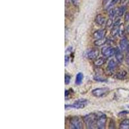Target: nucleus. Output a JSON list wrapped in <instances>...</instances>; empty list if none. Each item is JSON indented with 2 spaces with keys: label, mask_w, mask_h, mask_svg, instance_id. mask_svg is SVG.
I'll list each match as a JSON object with an SVG mask.
<instances>
[{
  "label": "nucleus",
  "mask_w": 129,
  "mask_h": 129,
  "mask_svg": "<svg viewBox=\"0 0 129 129\" xmlns=\"http://www.w3.org/2000/svg\"><path fill=\"white\" fill-rule=\"evenodd\" d=\"M83 120L86 126L88 128H93L96 125L97 114H90L84 116Z\"/></svg>",
  "instance_id": "obj_1"
},
{
  "label": "nucleus",
  "mask_w": 129,
  "mask_h": 129,
  "mask_svg": "<svg viewBox=\"0 0 129 129\" xmlns=\"http://www.w3.org/2000/svg\"><path fill=\"white\" fill-rule=\"evenodd\" d=\"M107 116L103 113H98L97 114L96 126L98 128L103 129L105 128L107 124Z\"/></svg>",
  "instance_id": "obj_2"
},
{
  "label": "nucleus",
  "mask_w": 129,
  "mask_h": 129,
  "mask_svg": "<svg viewBox=\"0 0 129 129\" xmlns=\"http://www.w3.org/2000/svg\"><path fill=\"white\" fill-rule=\"evenodd\" d=\"M69 126L70 128L73 129L82 128V121L78 116H74L70 119L69 121Z\"/></svg>",
  "instance_id": "obj_3"
},
{
  "label": "nucleus",
  "mask_w": 129,
  "mask_h": 129,
  "mask_svg": "<svg viewBox=\"0 0 129 129\" xmlns=\"http://www.w3.org/2000/svg\"><path fill=\"white\" fill-rule=\"evenodd\" d=\"M109 93V88L107 87L103 88H97L92 91V94L93 95L97 98H101V97L106 96Z\"/></svg>",
  "instance_id": "obj_4"
},
{
  "label": "nucleus",
  "mask_w": 129,
  "mask_h": 129,
  "mask_svg": "<svg viewBox=\"0 0 129 129\" xmlns=\"http://www.w3.org/2000/svg\"><path fill=\"white\" fill-rule=\"evenodd\" d=\"M88 103V101L86 100H79L78 101H76L74 103L73 105H66V108L67 107H70V108H73V109H83L86 107V105Z\"/></svg>",
  "instance_id": "obj_5"
},
{
  "label": "nucleus",
  "mask_w": 129,
  "mask_h": 129,
  "mask_svg": "<svg viewBox=\"0 0 129 129\" xmlns=\"http://www.w3.org/2000/svg\"><path fill=\"white\" fill-rule=\"evenodd\" d=\"M116 49L110 47H105L101 49V53L105 57H109L115 54Z\"/></svg>",
  "instance_id": "obj_6"
},
{
  "label": "nucleus",
  "mask_w": 129,
  "mask_h": 129,
  "mask_svg": "<svg viewBox=\"0 0 129 129\" xmlns=\"http://www.w3.org/2000/svg\"><path fill=\"white\" fill-rule=\"evenodd\" d=\"M86 57L90 59H95L99 55V50L97 48H92L87 50Z\"/></svg>",
  "instance_id": "obj_7"
},
{
  "label": "nucleus",
  "mask_w": 129,
  "mask_h": 129,
  "mask_svg": "<svg viewBox=\"0 0 129 129\" xmlns=\"http://www.w3.org/2000/svg\"><path fill=\"white\" fill-rule=\"evenodd\" d=\"M119 47L122 51H128L129 50V41L126 38H123L120 40Z\"/></svg>",
  "instance_id": "obj_8"
},
{
  "label": "nucleus",
  "mask_w": 129,
  "mask_h": 129,
  "mask_svg": "<svg viewBox=\"0 0 129 129\" xmlns=\"http://www.w3.org/2000/svg\"><path fill=\"white\" fill-rule=\"evenodd\" d=\"M106 34V30L105 29L102 30H98L95 31L93 34V37L94 38L96 39V40H98V39L103 38L105 36Z\"/></svg>",
  "instance_id": "obj_9"
},
{
  "label": "nucleus",
  "mask_w": 129,
  "mask_h": 129,
  "mask_svg": "<svg viewBox=\"0 0 129 129\" xmlns=\"http://www.w3.org/2000/svg\"><path fill=\"white\" fill-rule=\"evenodd\" d=\"M115 57H116V60L119 63H121L124 59V56H123L122 50L119 48H116V52H115Z\"/></svg>",
  "instance_id": "obj_10"
},
{
  "label": "nucleus",
  "mask_w": 129,
  "mask_h": 129,
  "mask_svg": "<svg viewBox=\"0 0 129 129\" xmlns=\"http://www.w3.org/2000/svg\"><path fill=\"white\" fill-rule=\"evenodd\" d=\"M95 21L98 25L102 26V25H103L104 24H105V17H104V16H102V15L101 14L97 15L96 17H95Z\"/></svg>",
  "instance_id": "obj_11"
},
{
  "label": "nucleus",
  "mask_w": 129,
  "mask_h": 129,
  "mask_svg": "<svg viewBox=\"0 0 129 129\" xmlns=\"http://www.w3.org/2000/svg\"><path fill=\"white\" fill-rule=\"evenodd\" d=\"M116 66H117V64H116L115 60H114L113 59H111L109 60V63H108L107 69L109 71H114V69L116 68Z\"/></svg>",
  "instance_id": "obj_12"
},
{
  "label": "nucleus",
  "mask_w": 129,
  "mask_h": 129,
  "mask_svg": "<svg viewBox=\"0 0 129 129\" xmlns=\"http://www.w3.org/2000/svg\"><path fill=\"white\" fill-rule=\"evenodd\" d=\"M126 75H127V73H126V71H119V72H117V73L116 74V78L118 79L123 80V79H124L125 78H126Z\"/></svg>",
  "instance_id": "obj_13"
},
{
  "label": "nucleus",
  "mask_w": 129,
  "mask_h": 129,
  "mask_svg": "<svg viewBox=\"0 0 129 129\" xmlns=\"http://www.w3.org/2000/svg\"><path fill=\"white\" fill-rule=\"evenodd\" d=\"M107 41V39L105 38H103L98 39V40H96L94 41V44L96 46H101L103 45L104 44H105L106 42Z\"/></svg>",
  "instance_id": "obj_14"
},
{
  "label": "nucleus",
  "mask_w": 129,
  "mask_h": 129,
  "mask_svg": "<svg viewBox=\"0 0 129 129\" xmlns=\"http://www.w3.org/2000/svg\"><path fill=\"white\" fill-rule=\"evenodd\" d=\"M105 61L106 59L104 57H100V58L98 59H96L94 61V64H95V65H96V66L98 67L101 66L102 64H104Z\"/></svg>",
  "instance_id": "obj_15"
},
{
  "label": "nucleus",
  "mask_w": 129,
  "mask_h": 129,
  "mask_svg": "<svg viewBox=\"0 0 129 129\" xmlns=\"http://www.w3.org/2000/svg\"><path fill=\"white\" fill-rule=\"evenodd\" d=\"M83 79V74L81 72L78 73L76 75V84L78 85H80L82 82Z\"/></svg>",
  "instance_id": "obj_16"
},
{
  "label": "nucleus",
  "mask_w": 129,
  "mask_h": 129,
  "mask_svg": "<svg viewBox=\"0 0 129 129\" xmlns=\"http://www.w3.org/2000/svg\"><path fill=\"white\" fill-rule=\"evenodd\" d=\"M125 11H126V7L125 6L121 7H119V9L116 10V14L117 15V16L121 17V16H123Z\"/></svg>",
  "instance_id": "obj_17"
},
{
  "label": "nucleus",
  "mask_w": 129,
  "mask_h": 129,
  "mask_svg": "<svg viewBox=\"0 0 129 129\" xmlns=\"http://www.w3.org/2000/svg\"><path fill=\"white\" fill-rule=\"evenodd\" d=\"M121 128H129V119H125L121 123Z\"/></svg>",
  "instance_id": "obj_18"
},
{
  "label": "nucleus",
  "mask_w": 129,
  "mask_h": 129,
  "mask_svg": "<svg viewBox=\"0 0 129 129\" xmlns=\"http://www.w3.org/2000/svg\"><path fill=\"white\" fill-rule=\"evenodd\" d=\"M124 32H125L124 25L123 23H121L118 27V35L120 36H123L124 35Z\"/></svg>",
  "instance_id": "obj_19"
},
{
  "label": "nucleus",
  "mask_w": 129,
  "mask_h": 129,
  "mask_svg": "<svg viewBox=\"0 0 129 129\" xmlns=\"http://www.w3.org/2000/svg\"><path fill=\"white\" fill-rule=\"evenodd\" d=\"M116 14V9H112L109 10V17L110 18H114L115 15Z\"/></svg>",
  "instance_id": "obj_20"
},
{
  "label": "nucleus",
  "mask_w": 129,
  "mask_h": 129,
  "mask_svg": "<svg viewBox=\"0 0 129 129\" xmlns=\"http://www.w3.org/2000/svg\"><path fill=\"white\" fill-rule=\"evenodd\" d=\"M113 18H109L108 19V21H107V23H106V27L107 28H110L113 25Z\"/></svg>",
  "instance_id": "obj_21"
},
{
  "label": "nucleus",
  "mask_w": 129,
  "mask_h": 129,
  "mask_svg": "<svg viewBox=\"0 0 129 129\" xmlns=\"http://www.w3.org/2000/svg\"><path fill=\"white\" fill-rule=\"evenodd\" d=\"M70 81H71V76H69V75H65V77H64V83L67 85L70 83Z\"/></svg>",
  "instance_id": "obj_22"
},
{
  "label": "nucleus",
  "mask_w": 129,
  "mask_h": 129,
  "mask_svg": "<svg viewBox=\"0 0 129 129\" xmlns=\"http://www.w3.org/2000/svg\"><path fill=\"white\" fill-rule=\"evenodd\" d=\"M117 2H118V0H112L111 2H110V3H109V5H108V7H112L113 5L116 4Z\"/></svg>",
  "instance_id": "obj_23"
},
{
  "label": "nucleus",
  "mask_w": 129,
  "mask_h": 129,
  "mask_svg": "<svg viewBox=\"0 0 129 129\" xmlns=\"http://www.w3.org/2000/svg\"><path fill=\"white\" fill-rule=\"evenodd\" d=\"M94 79H95L96 81H101V82H103V81H106V79H104L103 78H101L100 76H97L94 78Z\"/></svg>",
  "instance_id": "obj_24"
},
{
  "label": "nucleus",
  "mask_w": 129,
  "mask_h": 129,
  "mask_svg": "<svg viewBox=\"0 0 129 129\" xmlns=\"http://www.w3.org/2000/svg\"><path fill=\"white\" fill-rule=\"evenodd\" d=\"M128 113H129L128 111L125 110V111H121V112H119V114H118V115H119V116H123V115L127 114H128Z\"/></svg>",
  "instance_id": "obj_25"
},
{
  "label": "nucleus",
  "mask_w": 129,
  "mask_h": 129,
  "mask_svg": "<svg viewBox=\"0 0 129 129\" xmlns=\"http://www.w3.org/2000/svg\"><path fill=\"white\" fill-rule=\"evenodd\" d=\"M125 21H129V12H126L125 13Z\"/></svg>",
  "instance_id": "obj_26"
},
{
  "label": "nucleus",
  "mask_w": 129,
  "mask_h": 129,
  "mask_svg": "<svg viewBox=\"0 0 129 129\" xmlns=\"http://www.w3.org/2000/svg\"><path fill=\"white\" fill-rule=\"evenodd\" d=\"M69 57L67 56H65V65H67L68 62H69Z\"/></svg>",
  "instance_id": "obj_27"
},
{
  "label": "nucleus",
  "mask_w": 129,
  "mask_h": 129,
  "mask_svg": "<svg viewBox=\"0 0 129 129\" xmlns=\"http://www.w3.org/2000/svg\"><path fill=\"white\" fill-rule=\"evenodd\" d=\"M126 64H127L128 67V69H129V56H127V57H126Z\"/></svg>",
  "instance_id": "obj_28"
},
{
  "label": "nucleus",
  "mask_w": 129,
  "mask_h": 129,
  "mask_svg": "<svg viewBox=\"0 0 129 129\" xmlns=\"http://www.w3.org/2000/svg\"><path fill=\"white\" fill-rule=\"evenodd\" d=\"M72 2L74 5H78V0H72Z\"/></svg>",
  "instance_id": "obj_29"
},
{
  "label": "nucleus",
  "mask_w": 129,
  "mask_h": 129,
  "mask_svg": "<svg viewBox=\"0 0 129 129\" xmlns=\"http://www.w3.org/2000/svg\"><path fill=\"white\" fill-rule=\"evenodd\" d=\"M125 1H126V0H121V3H124Z\"/></svg>",
  "instance_id": "obj_30"
},
{
  "label": "nucleus",
  "mask_w": 129,
  "mask_h": 129,
  "mask_svg": "<svg viewBox=\"0 0 129 129\" xmlns=\"http://www.w3.org/2000/svg\"><path fill=\"white\" fill-rule=\"evenodd\" d=\"M126 29H127V31H128V32H129V26H127V28H126Z\"/></svg>",
  "instance_id": "obj_31"
}]
</instances>
